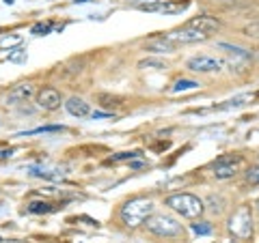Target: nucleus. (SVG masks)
I'll return each mask as SVG.
<instances>
[{
  "instance_id": "14",
  "label": "nucleus",
  "mask_w": 259,
  "mask_h": 243,
  "mask_svg": "<svg viewBox=\"0 0 259 243\" xmlns=\"http://www.w3.org/2000/svg\"><path fill=\"white\" fill-rule=\"evenodd\" d=\"M28 211L35 213V215L50 213V211H54V205H52V202H46V200H37V202H30V205H28Z\"/></svg>"
},
{
  "instance_id": "21",
  "label": "nucleus",
  "mask_w": 259,
  "mask_h": 243,
  "mask_svg": "<svg viewBox=\"0 0 259 243\" xmlns=\"http://www.w3.org/2000/svg\"><path fill=\"white\" fill-rule=\"evenodd\" d=\"M139 67L141 69H164V63L156 60V58H147V60H141Z\"/></svg>"
},
{
  "instance_id": "6",
  "label": "nucleus",
  "mask_w": 259,
  "mask_h": 243,
  "mask_svg": "<svg viewBox=\"0 0 259 243\" xmlns=\"http://www.w3.org/2000/svg\"><path fill=\"white\" fill-rule=\"evenodd\" d=\"M190 71H197V74H212V71H223L225 63L221 58H214V56H194V58L188 60V65H186Z\"/></svg>"
},
{
  "instance_id": "5",
  "label": "nucleus",
  "mask_w": 259,
  "mask_h": 243,
  "mask_svg": "<svg viewBox=\"0 0 259 243\" xmlns=\"http://www.w3.org/2000/svg\"><path fill=\"white\" fill-rule=\"evenodd\" d=\"M242 164H244V159L240 155H225L214 161V176L216 179H231L238 174Z\"/></svg>"
},
{
  "instance_id": "8",
  "label": "nucleus",
  "mask_w": 259,
  "mask_h": 243,
  "mask_svg": "<svg viewBox=\"0 0 259 243\" xmlns=\"http://www.w3.org/2000/svg\"><path fill=\"white\" fill-rule=\"evenodd\" d=\"M164 37H168V39H171V41H175V43H197V41H205V39H207L205 32L188 28V26L168 32V35H164Z\"/></svg>"
},
{
  "instance_id": "1",
  "label": "nucleus",
  "mask_w": 259,
  "mask_h": 243,
  "mask_svg": "<svg viewBox=\"0 0 259 243\" xmlns=\"http://www.w3.org/2000/svg\"><path fill=\"white\" fill-rule=\"evenodd\" d=\"M153 213V202L149 198H134L121 207V222L127 228H136V226L145 224V220Z\"/></svg>"
},
{
  "instance_id": "10",
  "label": "nucleus",
  "mask_w": 259,
  "mask_h": 243,
  "mask_svg": "<svg viewBox=\"0 0 259 243\" xmlns=\"http://www.w3.org/2000/svg\"><path fill=\"white\" fill-rule=\"evenodd\" d=\"M188 28H194V30H201L205 32V35H209V32H216L218 28H221V24H218L216 18H209V15H201V18H194L190 20L188 24H186Z\"/></svg>"
},
{
  "instance_id": "27",
  "label": "nucleus",
  "mask_w": 259,
  "mask_h": 243,
  "mask_svg": "<svg viewBox=\"0 0 259 243\" xmlns=\"http://www.w3.org/2000/svg\"><path fill=\"white\" fill-rule=\"evenodd\" d=\"M22 41V37L20 35H13V37H5L3 41H0V45H15V43H20Z\"/></svg>"
},
{
  "instance_id": "28",
  "label": "nucleus",
  "mask_w": 259,
  "mask_h": 243,
  "mask_svg": "<svg viewBox=\"0 0 259 243\" xmlns=\"http://www.w3.org/2000/svg\"><path fill=\"white\" fill-rule=\"evenodd\" d=\"M162 9V3H153V5H141V11H158Z\"/></svg>"
},
{
  "instance_id": "24",
  "label": "nucleus",
  "mask_w": 259,
  "mask_h": 243,
  "mask_svg": "<svg viewBox=\"0 0 259 243\" xmlns=\"http://www.w3.org/2000/svg\"><path fill=\"white\" fill-rule=\"evenodd\" d=\"M9 60L11 63H24V60H26V52H24L22 47H20V50H13L9 54Z\"/></svg>"
},
{
  "instance_id": "16",
  "label": "nucleus",
  "mask_w": 259,
  "mask_h": 243,
  "mask_svg": "<svg viewBox=\"0 0 259 243\" xmlns=\"http://www.w3.org/2000/svg\"><path fill=\"white\" fill-rule=\"evenodd\" d=\"M246 101H250V95H240V97H233V99L225 101L223 106H218V110H233V108H242Z\"/></svg>"
},
{
  "instance_id": "22",
  "label": "nucleus",
  "mask_w": 259,
  "mask_h": 243,
  "mask_svg": "<svg viewBox=\"0 0 259 243\" xmlns=\"http://www.w3.org/2000/svg\"><path fill=\"white\" fill-rule=\"evenodd\" d=\"M139 155H141L139 151H125V153H117V155H112V159H115V161H132Z\"/></svg>"
},
{
  "instance_id": "18",
  "label": "nucleus",
  "mask_w": 259,
  "mask_h": 243,
  "mask_svg": "<svg viewBox=\"0 0 259 243\" xmlns=\"http://www.w3.org/2000/svg\"><path fill=\"white\" fill-rule=\"evenodd\" d=\"M207 205H209V211L218 215V213H223V209H225V200L221 196H218V198L216 196H209L207 198Z\"/></svg>"
},
{
  "instance_id": "7",
  "label": "nucleus",
  "mask_w": 259,
  "mask_h": 243,
  "mask_svg": "<svg viewBox=\"0 0 259 243\" xmlns=\"http://www.w3.org/2000/svg\"><path fill=\"white\" fill-rule=\"evenodd\" d=\"M37 106L41 110H48V112L59 110L61 108V93L56 91V88H52V86L41 88V91L37 93Z\"/></svg>"
},
{
  "instance_id": "12",
  "label": "nucleus",
  "mask_w": 259,
  "mask_h": 243,
  "mask_svg": "<svg viewBox=\"0 0 259 243\" xmlns=\"http://www.w3.org/2000/svg\"><path fill=\"white\" fill-rule=\"evenodd\" d=\"M175 47H177V43L171 41L168 37H156V39H151V41L145 43V50L156 52V54H162V52L171 54V52H175Z\"/></svg>"
},
{
  "instance_id": "29",
  "label": "nucleus",
  "mask_w": 259,
  "mask_h": 243,
  "mask_svg": "<svg viewBox=\"0 0 259 243\" xmlns=\"http://www.w3.org/2000/svg\"><path fill=\"white\" fill-rule=\"evenodd\" d=\"M11 155H13V149H3V151H0V159L11 157Z\"/></svg>"
},
{
  "instance_id": "17",
  "label": "nucleus",
  "mask_w": 259,
  "mask_h": 243,
  "mask_svg": "<svg viewBox=\"0 0 259 243\" xmlns=\"http://www.w3.org/2000/svg\"><path fill=\"white\" fill-rule=\"evenodd\" d=\"M35 176H44V179H61L63 172L61 170H41V168H32Z\"/></svg>"
},
{
  "instance_id": "26",
  "label": "nucleus",
  "mask_w": 259,
  "mask_h": 243,
  "mask_svg": "<svg viewBox=\"0 0 259 243\" xmlns=\"http://www.w3.org/2000/svg\"><path fill=\"white\" fill-rule=\"evenodd\" d=\"M246 179H248L250 183H259V166L248 170V172H246Z\"/></svg>"
},
{
  "instance_id": "11",
  "label": "nucleus",
  "mask_w": 259,
  "mask_h": 243,
  "mask_svg": "<svg viewBox=\"0 0 259 243\" xmlns=\"http://www.w3.org/2000/svg\"><path fill=\"white\" fill-rule=\"evenodd\" d=\"M65 108L71 116H78V118H84V116H91V106L82 99V97H69Z\"/></svg>"
},
{
  "instance_id": "20",
  "label": "nucleus",
  "mask_w": 259,
  "mask_h": 243,
  "mask_svg": "<svg viewBox=\"0 0 259 243\" xmlns=\"http://www.w3.org/2000/svg\"><path fill=\"white\" fill-rule=\"evenodd\" d=\"M186 9H188V3H182V5H164L162 3L160 13H182Z\"/></svg>"
},
{
  "instance_id": "9",
  "label": "nucleus",
  "mask_w": 259,
  "mask_h": 243,
  "mask_svg": "<svg viewBox=\"0 0 259 243\" xmlns=\"http://www.w3.org/2000/svg\"><path fill=\"white\" fill-rule=\"evenodd\" d=\"M32 95H35V86H32L30 82H22V84L13 86L9 91V95H7V103H9V106H18V103L28 101Z\"/></svg>"
},
{
  "instance_id": "23",
  "label": "nucleus",
  "mask_w": 259,
  "mask_h": 243,
  "mask_svg": "<svg viewBox=\"0 0 259 243\" xmlns=\"http://www.w3.org/2000/svg\"><path fill=\"white\" fill-rule=\"evenodd\" d=\"M192 230L203 237V234H209V232H212V226H209L207 222H197V224H192Z\"/></svg>"
},
{
  "instance_id": "25",
  "label": "nucleus",
  "mask_w": 259,
  "mask_h": 243,
  "mask_svg": "<svg viewBox=\"0 0 259 243\" xmlns=\"http://www.w3.org/2000/svg\"><path fill=\"white\" fill-rule=\"evenodd\" d=\"M100 101L104 103V106H117V103L121 101L119 97H108V95H100Z\"/></svg>"
},
{
  "instance_id": "15",
  "label": "nucleus",
  "mask_w": 259,
  "mask_h": 243,
  "mask_svg": "<svg viewBox=\"0 0 259 243\" xmlns=\"http://www.w3.org/2000/svg\"><path fill=\"white\" fill-rule=\"evenodd\" d=\"M194 88H199V82H194V80H177L171 86V93H186V91H194Z\"/></svg>"
},
{
  "instance_id": "3",
  "label": "nucleus",
  "mask_w": 259,
  "mask_h": 243,
  "mask_svg": "<svg viewBox=\"0 0 259 243\" xmlns=\"http://www.w3.org/2000/svg\"><path fill=\"white\" fill-rule=\"evenodd\" d=\"M145 226H147V230L158 234V237H180L184 232L182 224L175 220L171 215H164V213H158V215H149L147 220H145Z\"/></svg>"
},
{
  "instance_id": "2",
  "label": "nucleus",
  "mask_w": 259,
  "mask_h": 243,
  "mask_svg": "<svg viewBox=\"0 0 259 243\" xmlns=\"http://www.w3.org/2000/svg\"><path fill=\"white\" fill-rule=\"evenodd\" d=\"M164 205L171 207L173 211H177L180 215L188 217V220H194V217H199L201 213L205 211L203 200L192 196V194H173V196H168L164 200Z\"/></svg>"
},
{
  "instance_id": "19",
  "label": "nucleus",
  "mask_w": 259,
  "mask_h": 243,
  "mask_svg": "<svg viewBox=\"0 0 259 243\" xmlns=\"http://www.w3.org/2000/svg\"><path fill=\"white\" fill-rule=\"evenodd\" d=\"M32 35H37V37H41V35H48V32H52V24L50 22H39L32 26Z\"/></svg>"
},
{
  "instance_id": "13",
  "label": "nucleus",
  "mask_w": 259,
  "mask_h": 243,
  "mask_svg": "<svg viewBox=\"0 0 259 243\" xmlns=\"http://www.w3.org/2000/svg\"><path fill=\"white\" fill-rule=\"evenodd\" d=\"M218 50H225L227 54H231V56H240V58H244V60H248V58H250V52H248V50H244V47H238V45L218 43Z\"/></svg>"
},
{
  "instance_id": "4",
  "label": "nucleus",
  "mask_w": 259,
  "mask_h": 243,
  "mask_svg": "<svg viewBox=\"0 0 259 243\" xmlns=\"http://www.w3.org/2000/svg\"><path fill=\"white\" fill-rule=\"evenodd\" d=\"M227 228H229V232L240 241L248 239L250 234H253V215H250V207L248 205L238 207L236 211H233V215L229 217Z\"/></svg>"
}]
</instances>
